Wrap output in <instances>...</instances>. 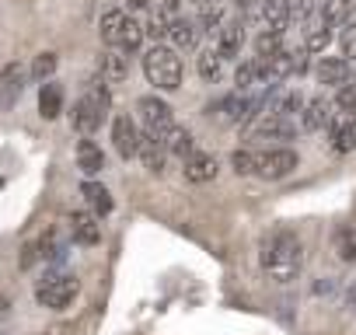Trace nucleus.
I'll return each mask as SVG.
<instances>
[{
    "label": "nucleus",
    "mask_w": 356,
    "mask_h": 335,
    "mask_svg": "<svg viewBox=\"0 0 356 335\" xmlns=\"http://www.w3.org/2000/svg\"><path fill=\"white\" fill-rule=\"evenodd\" d=\"M262 269L273 283H293L300 276V265H304V245L293 231H273L266 241H262Z\"/></svg>",
    "instance_id": "obj_1"
},
{
    "label": "nucleus",
    "mask_w": 356,
    "mask_h": 335,
    "mask_svg": "<svg viewBox=\"0 0 356 335\" xmlns=\"http://www.w3.org/2000/svg\"><path fill=\"white\" fill-rule=\"evenodd\" d=\"M108 108H112V91H108L105 81H95V84L77 98V105H74V112H70L74 129L84 133V136H91V133L108 119Z\"/></svg>",
    "instance_id": "obj_2"
},
{
    "label": "nucleus",
    "mask_w": 356,
    "mask_h": 335,
    "mask_svg": "<svg viewBox=\"0 0 356 335\" xmlns=\"http://www.w3.org/2000/svg\"><path fill=\"white\" fill-rule=\"evenodd\" d=\"M143 74L147 81L157 88V91H175L182 88V60L171 46H161L154 42L147 53H143Z\"/></svg>",
    "instance_id": "obj_3"
},
{
    "label": "nucleus",
    "mask_w": 356,
    "mask_h": 335,
    "mask_svg": "<svg viewBox=\"0 0 356 335\" xmlns=\"http://www.w3.org/2000/svg\"><path fill=\"white\" fill-rule=\"evenodd\" d=\"M98 32H102V42L112 46V49H119V53H136L140 42H143V35H147L143 25H140L133 15H126V11H108V15H102Z\"/></svg>",
    "instance_id": "obj_4"
},
{
    "label": "nucleus",
    "mask_w": 356,
    "mask_h": 335,
    "mask_svg": "<svg viewBox=\"0 0 356 335\" xmlns=\"http://www.w3.org/2000/svg\"><path fill=\"white\" fill-rule=\"evenodd\" d=\"M77 297V276L70 272H56V276H46L39 286H35V300L49 311H63L70 300Z\"/></svg>",
    "instance_id": "obj_5"
},
{
    "label": "nucleus",
    "mask_w": 356,
    "mask_h": 335,
    "mask_svg": "<svg viewBox=\"0 0 356 335\" xmlns=\"http://www.w3.org/2000/svg\"><path fill=\"white\" fill-rule=\"evenodd\" d=\"M300 161H297V154L290 150V147H273V150H255V175L259 179H269V182H276V179H286L293 168H297Z\"/></svg>",
    "instance_id": "obj_6"
},
{
    "label": "nucleus",
    "mask_w": 356,
    "mask_h": 335,
    "mask_svg": "<svg viewBox=\"0 0 356 335\" xmlns=\"http://www.w3.org/2000/svg\"><path fill=\"white\" fill-rule=\"evenodd\" d=\"M136 112H140V119H143V126H147V133L150 136H164L171 126H175V115H171V105L168 101H161L157 95H147V98H140L136 101Z\"/></svg>",
    "instance_id": "obj_7"
},
{
    "label": "nucleus",
    "mask_w": 356,
    "mask_h": 335,
    "mask_svg": "<svg viewBox=\"0 0 356 335\" xmlns=\"http://www.w3.org/2000/svg\"><path fill=\"white\" fill-rule=\"evenodd\" d=\"M293 133H297L293 119L276 115V112H266L262 122L252 126V140H293Z\"/></svg>",
    "instance_id": "obj_8"
},
{
    "label": "nucleus",
    "mask_w": 356,
    "mask_h": 335,
    "mask_svg": "<svg viewBox=\"0 0 356 335\" xmlns=\"http://www.w3.org/2000/svg\"><path fill=\"white\" fill-rule=\"evenodd\" d=\"M112 143H115L119 157H136V150H140V129H136V122L129 115H115V122H112Z\"/></svg>",
    "instance_id": "obj_9"
},
{
    "label": "nucleus",
    "mask_w": 356,
    "mask_h": 335,
    "mask_svg": "<svg viewBox=\"0 0 356 335\" xmlns=\"http://www.w3.org/2000/svg\"><path fill=\"white\" fill-rule=\"evenodd\" d=\"M328 147L335 154H349L356 147V115H335L328 122Z\"/></svg>",
    "instance_id": "obj_10"
},
{
    "label": "nucleus",
    "mask_w": 356,
    "mask_h": 335,
    "mask_svg": "<svg viewBox=\"0 0 356 335\" xmlns=\"http://www.w3.org/2000/svg\"><path fill=\"white\" fill-rule=\"evenodd\" d=\"M335 105L328 101V98H311V101H304V112H300V126L307 129V133H318V129H328V122L335 119V112H332Z\"/></svg>",
    "instance_id": "obj_11"
},
{
    "label": "nucleus",
    "mask_w": 356,
    "mask_h": 335,
    "mask_svg": "<svg viewBox=\"0 0 356 335\" xmlns=\"http://www.w3.org/2000/svg\"><path fill=\"white\" fill-rule=\"evenodd\" d=\"M217 172H220V164H217V157L213 154H203V150H196L189 161H186V179L189 182H213L217 179Z\"/></svg>",
    "instance_id": "obj_12"
},
{
    "label": "nucleus",
    "mask_w": 356,
    "mask_h": 335,
    "mask_svg": "<svg viewBox=\"0 0 356 335\" xmlns=\"http://www.w3.org/2000/svg\"><path fill=\"white\" fill-rule=\"evenodd\" d=\"M314 74H318V84H325V88H342V84H349V60L325 56V60L314 67Z\"/></svg>",
    "instance_id": "obj_13"
},
{
    "label": "nucleus",
    "mask_w": 356,
    "mask_h": 335,
    "mask_svg": "<svg viewBox=\"0 0 356 335\" xmlns=\"http://www.w3.org/2000/svg\"><path fill=\"white\" fill-rule=\"evenodd\" d=\"M245 46V25L241 22H224V28L217 32V53L224 60H234Z\"/></svg>",
    "instance_id": "obj_14"
},
{
    "label": "nucleus",
    "mask_w": 356,
    "mask_h": 335,
    "mask_svg": "<svg viewBox=\"0 0 356 335\" xmlns=\"http://www.w3.org/2000/svg\"><path fill=\"white\" fill-rule=\"evenodd\" d=\"M161 143L168 147V154H175V157H182V161H189L193 154H196V140H193V133L186 129V126H171L164 136H161Z\"/></svg>",
    "instance_id": "obj_15"
},
{
    "label": "nucleus",
    "mask_w": 356,
    "mask_h": 335,
    "mask_svg": "<svg viewBox=\"0 0 356 335\" xmlns=\"http://www.w3.org/2000/svg\"><path fill=\"white\" fill-rule=\"evenodd\" d=\"M70 234H74V241L77 245H98V238H102V224H98V217L95 213H74L70 217Z\"/></svg>",
    "instance_id": "obj_16"
},
{
    "label": "nucleus",
    "mask_w": 356,
    "mask_h": 335,
    "mask_svg": "<svg viewBox=\"0 0 356 335\" xmlns=\"http://www.w3.org/2000/svg\"><path fill=\"white\" fill-rule=\"evenodd\" d=\"M136 154H140V161H143V164L150 168L154 175H161V172H164V161H168V147H164V143H161L157 136L143 133V136H140V150H136Z\"/></svg>",
    "instance_id": "obj_17"
},
{
    "label": "nucleus",
    "mask_w": 356,
    "mask_h": 335,
    "mask_svg": "<svg viewBox=\"0 0 356 335\" xmlns=\"http://www.w3.org/2000/svg\"><path fill=\"white\" fill-rule=\"evenodd\" d=\"M168 39H171V46L175 49H193L196 46V39H200V25L196 22H189V18H171V28H168Z\"/></svg>",
    "instance_id": "obj_18"
},
{
    "label": "nucleus",
    "mask_w": 356,
    "mask_h": 335,
    "mask_svg": "<svg viewBox=\"0 0 356 335\" xmlns=\"http://www.w3.org/2000/svg\"><path fill=\"white\" fill-rule=\"evenodd\" d=\"M25 81V74L11 63V67H4V74H0V105H4V108H15V101L22 98V84Z\"/></svg>",
    "instance_id": "obj_19"
},
{
    "label": "nucleus",
    "mask_w": 356,
    "mask_h": 335,
    "mask_svg": "<svg viewBox=\"0 0 356 335\" xmlns=\"http://www.w3.org/2000/svg\"><path fill=\"white\" fill-rule=\"evenodd\" d=\"M77 168L84 175H98L105 168V154H102V147L95 140H81L77 143Z\"/></svg>",
    "instance_id": "obj_20"
},
{
    "label": "nucleus",
    "mask_w": 356,
    "mask_h": 335,
    "mask_svg": "<svg viewBox=\"0 0 356 335\" xmlns=\"http://www.w3.org/2000/svg\"><path fill=\"white\" fill-rule=\"evenodd\" d=\"M332 42V25L325 22V18H307V25H304V49L307 53H321L325 46Z\"/></svg>",
    "instance_id": "obj_21"
},
{
    "label": "nucleus",
    "mask_w": 356,
    "mask_h": 335,
    "mask_svg": "<svg viewBox=\"0 0 356 335\" xmlns=\"http://www.w3.org/2000/svg\"><path fill=\"white\" fill-rule=\"evenodd\" d=\"M262 18H266L269 28L286 32V25H290V18H293L290 0H262Z\"/></svg>",
    "instance_id": "obj_22"
},
{
    "label": "nucleus",
    "mask_w": 356,
    "mask_h": 335,
    "mask_svg": "<svg viewBox=\"0 0 356 335\" xmlns=\"http://www.w3.org/2000/svg\"><path fill=\"white\" fill-rule=\"evenodd\" d=\"M39 112H42V119H56L63 112V88L56 81H46L39 88Z\"/></svg>",
    "instance_id": "obj_23"
},
{
    "label": "nucleus",
    "mask_w": 356,
    "mask_h": 335,
    "mask_svg": "<svg viewBox=\"0 0 356 335\" xmlns=\"http://www.w3.org/2000/svg\"><path fill=\"white\" fill-rule=\"evenodd\" d=\"M126 74H129V56H122L119 49L102 56V81L105 84H119V81H126Z\"/></svg>",
    "instance_id": "obj_24"
},
{
    "label": "nucleus",
    "mask_w": 356,
    "mask_h": 335,
    "mask_svg": "<svg viewBox=\"0 0 356 335\" xmlns=\"http://www.w3.org/2000/svg\"><path fill=\"white\" fill-rule=\"evenodd\" d=\"M81 196L88 199V206L95 210V217L112 213V196H108L105 186H98V182H84V186H81Z\"/></svg>",
    "instance_id": "obj_25"
},
{
    "label": "nucleus",
    "mask_w": 356,
    "mask_h": 335,
    "mask_svg": "<svg viewBox=\"0 0 356 335\" xmlns=\"http://www.w3.org/2000/svg\"><path fill=\"white\" fill-rule=\"evenodd\" d=\"M353 11H356L353 0H325V4H321V18L328 25H349Z\"/></svg>",
    "instance_id": "obj_26"
},
{
    "label": "nucleus",
    "mask_w": 356,
    "mask_h": 335,
    "mask_svg": "<svg viewBox=\"0 0 356 335\" xmlns=\"http://www.w3.org/2000/svg\"><path fill=\"white\" fill-rule=\"evenodd\" d=\"M196 70H200V77H203V81H220L224 56H220L217 49H203V53L196 56Z\"/></svg>",
    "instance_id": "obj_27"
},
{
    "label": "nucleus",
    "mask_w": 356,
    "mask_h": 335,
    "mask_svg": "<svg viewBox=\"0 0 356 335\" xmlns=\"http://www.w3.org/2000/svg\"><path fill=\"white\" fill-rule=\"evenodd\" d=\"M280 49H283V32L266 28L262 35H255V56H259V60H269V56H276Z\"/></svg>",
    "instance_id": "obj_28"
},
{
    "label": "nucleus",
    "mask_w": 356,
    "mask_h": 335,
    "mask_svg": "<svg viewBox=\"0 0 356 335\" xmlns=\"http://www.w3.org/2000/svg\"><path fill=\"white\" fill-rule=\"evenodd\" d=\"M269 112L293 119V115H300V112H304V95H300V91H286V95H280V98L269 105Z\"/></svg>",
    "instance_id": "obj_29"
},
{
    "label": "nucleus",
    "mask_w": 356,
    "mask_h": 335,
    "mask_svg": "<svg viewBox=\"0 0 356 335\" xmlns=\"http://www.w3.org/2000/svg\"><path fill=\"white\" fill-rule=\"evenodd\" d=\"M196 25H200V32H210V35L220 32V28H224V8L207 0V4L200 8V22H196Z\"/></svg>",
    "instance_id": "obj_30"
},
{
    "label": "nucleus",
    "mask_w": 356,
    "mask_h": 335,
    "mask_svg": "<svg viewBox=\"0 0 356 335\" xmlns=\"http://www.w3.org/2000/svg\"><path fill=\"white\" fill-rule=\"evenodd\" d=\"M335 252L342 262H356V227H339L335 231Z\"/></svg>",
    "instance_id": "obj_31"
},
{
    "label": "nucleus",
    "mask_w": 356,
    "mask_h": 335,
    "mask_svg": "<svg viewBox=\"0 0 356 335\" xmlns=\"http://www.w3.org/2000/svg\"><path fill=\"white\" fill-rule=\"evenodd\" d=\"M53 70H56V53H39L35 63H32V77H35L39 84H46V81L53 77Z\"/></svg>",
    "instance_id": "obj_32"
},
{
    "label": "nucleus",
    "mask_w": 356,
    "mask_h": 335,
    "mask_svg": "<svg viewBox=\"0 0 356 335\" xmlns=\"http://www.w3.org/2000/svg\"><path fill=\"white\" fill-rule=\"evenodd\" d=\"M168 28H171V15H168V11H157V15L147 22L143 32H147L154 42H161V39H168Z\"/></svg>",
    "instance_id": "obj_33"
},
{
    "label": "nucleus",
    "mask_w": 356,
    "mask_h": 335,
    "mask_svg": "<svg viewBox=\"0 0 356 335\" xmlns=\"http://www.w3.org/2000/svg\"><path fill=\"white\" fill-rule=\"evenodd\" d=\"M335 108L342 115H356V84H342L335 95Z\"/></svg>",
    "instance_id": "obj_34"
},
{
    "label": "nucleus",
    "mask_w": 356,
    "mask_h": 335,
    "mask_svg": "<svg viewBox=\"0 0 356 335\" xmlns=\"http://www.w3.org/2000/svg\"><path fill=\"white\" fill-rule=\"evenodd\" d=\"M231 164H234L238 175H255V150H234Z\"/></svg>",
    "instance_id": "obj_35"
},
{
    "label": "nucleus",
    "mask_w": 356,
    "mask_h": 335,
    "mask_svg": "<svg viewBox=\"0 0 356 335\" xmlns=\"http://www.w3.org/2000/svg\"><path fill=\"white\" fill-rule=\"evenodd\" d=\"M339 46H342V60H356V25H342Z\"/></svg>",
    "instance_id": "obj_36"
},
{
    "label": "nucleus",
    "mask_w": 356,
    "mask_h": 335,
    "mask_svg": "<svg viewBox=\"0 0 356 335\" xmlns=\"http://www.w3.org/2000/svg\"><path fill=\"white\" fill-rule=\"evenodd\" d=\"M8 307H11V304H8V297H4V293H0V321H4V318H8Z\"/></svg>",
    "instance_id": "obj_37"
},
{
    "label": "nucleus",
    "mask_w": 356,
    "mask_h": 335,
    "mask_svg": "<svg viewBox=\"0 0 356 335\" xmlns=\"http://www.w3.org/2000/svg\"><path fill=\"white\" fill-rule=\"evenodd\" d=\"M252 4V0H238V8H248Z\"/></svg>",
    "instance_id": "obj_38"
},
{
    "label": "nucleus",
    "mask_w": 356,
    "mask_h": 335,
    "mask_svg": "<svg viewBox=\"0 0 356 335\" xmlns=\"http://www.w3.org/2000/svg\"><path fill=\"white\" fill-rule=\"evenodd\" d=\"M189 4H200V8H203V4H207V0H189Z\"/></svg>",
    "instance_id": "obj_39"
}]
</instances>
